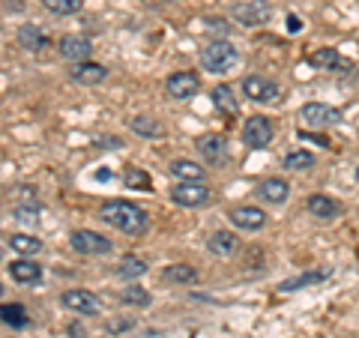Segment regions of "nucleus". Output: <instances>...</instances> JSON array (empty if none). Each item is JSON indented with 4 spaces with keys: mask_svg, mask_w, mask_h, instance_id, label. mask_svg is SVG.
I'll use <instances>...</instances> for the list:
<instances>
[{
    "mask_svg": "<svg viewBox=\"0 0 359 338\" xmlns=\"http://www.w3.org/2000/svg\"><path fill=\"white\" fill-rule=\"evenodd\" d=\"M99 219L108 222L111 228H117L123 234H132L138 236L147 231V212H144L138 204H132V201H108V204L99 210Z\"/></svg>",
    "mask_w": 359,
    "mask_h": 338,
    "instance_id": "1",
    "label": "nucleus"
},
{
    "mask_svg": "<svg viewBox=\"0 0 359 338\" xmlns=\"http://www.w3.org/2000/svg\"><path fill=\"white\" fill-rule=\"evenodd\" d=\"M201 63H204L207 72H228L233 63H237V48L231 42H212L201 51Z\"/></svg>",
    "mask_w": 359,
    "mask_h": 338,
    "instance_id": "2",
    "label": "nucleus"
},
{
    "mask_svg": "<svg viewBox=\"0 0 359 338\" xmlns=\"http://www.w3.org/2000/svg\"><path fill=\"white\" fill-rule=\"evenodd\" d=\"M273 123H269L266 117H249L245 120V126H243V141L249 144V147H255V150H264L269 141H273Z\"/></svg>",
    "mask_w": 359,
    "mask_h": 338,
    "instance_id": "3",
    "label": "nucleus"
},
{
    "mask_svg": "<svg viewBox=\"0 0 359 338\" xmlns=\"http://www.w3.org/2000/svg\"><path fill=\"white\" fill-rule=\"evenodd\" d=\"M243 93L252 99V102H261V105H269L278 99V84L269 81L264 75H249L243 81Z\"/></svg>",
    "mask_w": 359,
    "mask_h": 338,
    "instance_id": "4",
    "label": "nucleus"
},
{
    "mask_svg": "<svg viewBox=\"0 0 359 338\" xmlns=\"http://www.w3.org/2000/svg\"><path fill=\"white\" fill-rule=\"evenodd\" d=\"M273 9H269L266 0H249V4H237L233 6V18L245 27H257V25H266Z\"/></svg>",
    "mask_w": 359,
    "mask_h": 338,
    "instance_id": "5",
    "label": "nucleus"
},
{
    "mask_svg": "<svg viewBox=\"0 0 359 338\" xmlns=\"http://www.w3.org/2000/svg\"><path fill=\"white\" fill-rule=\"evenodd\" d=\"M299 120L306 123V126H311V129H323V126H332V123H339V120H341V114H339L335 108H330V105L309 102V105H302Z\"/></svg>",
    "mask_w": 359,
    "mask_h": 338,
    "instance_id": "6",
    "label": "nucleus"
},
{
    "mask_svg": "<svg viewBox=\"0 0 359 338\" xmlns=\"http://www.w3.org/2000/svg\"><path fill=\"white\" fill-rule=\"evenodd\" d=\"M198 153L204 156L207 165H224V159H228V141L216 132H207L198 138Z\"/></svg>",
    "mask_w": 359,
    "mask_h": 338,
    "instance_id": "7",
    "label": "nucleus"
},
{
    "mask_svg": "<svg viewBox=\"0 0 359 338\" xmlns=\"http://www.w3.org/2000/svg\"><path fill=\"white\" fill-rule=\"evenodd\" d=\"M171 198L180 207H204V204H210V189L201 183H183V180H180V186L171 189Z\"/></svg>",
    "mask_w": 359,
    "mask_h": 338,
    "instance_id": "8",
    "label": "nucleus"
},
{
    "mask_svg": "<svg viewBox=\"0 0 359 338\" xmlns=\"http://www.w3.org/2000/svg\"><path fill=\"white\" fill-rule=\"evenodd\" d=\"M165 90H168V96H174V99H192L201 90V78L195 72H174L165 81Z\"/></svg>",
    "mask_w": 359,
    "mask_h": 338,
    "instance_id": "9",
    "label": "nucleus"
},
{
    "mask_svg": "<svg viewBox=\"0 0 359 338\" xmlns=\"http://www.w3.org/2000/svg\"><path fill=\"white\" fill-rule=\"evenodd\" d=\"M72 249L81 255H105V252H111V243H108V236L96 234V231H75Z\"/></svg>",
    "mask_w": 359,
    "mask_h": 338,
    "instance_id": "10",
    "label": "nucleus"
},
{
    "mask_svg": "<svg viewBox=\"0 0 359 338\" xmlns=\"http://www.w3.org/2000/svg\"><path fill=\"white\" fill-rule=\"evenodd\" d=\"M60 302H63V309L78 311V314H99V299L90 294V290H81V288L63 290Z\"/></svg>",
    "mask_w": 359,
    "mask_h": 338,
    "instance_id": "11",
    "label": "nucleus"
},
{
    "mask_svg": "<svg viewBox=\"0 0 359 338\" xmlns=\"http://www.w3.org/2000/svg\"><path fill=\"white\" fill-rule=\"evenodd\" d=\"M231 222L237 224V228H243V231H261L266 224V212L261 207H252V204L233 207L231 210Z\"/></svg>",
    "mask_w": 359,
    "mask_h": 338,
    "instance_id": "12",
    "label": "nucleus"
},
{
    "mask_svg": "<svg viewBox=\"0 0 359 338\" xmlns=\"http://www.w3.org/2000/svg\"><path fill=\"white\" fill-rule=\"evenodd\" d=\"M311 66H318V69H332V72H351L353 63L344 60L335 48H318L311 54Z\"/></svg>",
    "mask_w": 359,
    "mask_h": 338,
    "instance_id": "13",
    "label": "nucleus"
},
{
    "mask_svg": "<svg viewBox=\"0 0 359 338\" xmlns=\"http://www.w3.org/2000/svg\"><path fill=\"white\" fill-rule=\"evenodd\" d=\"M60 54L66 60H87V54H90V39H84V36H75V33H69V36H63L60 39Z\"/></svg>",
    "mask_w": 359,
    "mask_h": 338,
    "instance_id": "14",
    "label": "nucleus"
},
{
    "mask_svg": "<svg viewBox=\"0 0 359 338\" xmlns=\"http://www.w3.org/2000/svg\"><path fill=\"white\" fill-rule=\"evenodd\" d=\"M287 191H290V186L285 183L282 177H269V180H264V183L257 186V195H261L264 201H269V204H285Z\"/></svg>",
    "mask_w": 359,
    "mask_h": 338,
    "instance_id": "15",
    "label": "nucleus"
},
{
    "mask_svg": "<svg viewBox=\"0 0 359 338\" xmlns=\"http://www.w3.org/2000/svg\"><path fill=\"white\" fill-rule=\"evenodd\" d=\"M72 78H75V81L78 84H102L105 81V78H108V69H105V66L102 63H78L75 66V69H72Z\"/></svg>",
    "mask_w": 359,
    "mask_h": 338,
    "instance_id": "16",
    "label": "nucleus"
},
{
    "mask_svg": "<svg viewBox=\"0 0 359 338\" xmlns=\"http://www.w3.org/2000/svg\"><path fill=\"white\" fill-rule=\"evenodd\" d=\"M237 245H240V240L233 234H228V231H216L207 240V249L216 257H231L233 252H237Z\"/></svg>",
    "mask_w": 359,
    "mask_h": 338,
    "instance_id": "17",
    "label": "nucleus"
},
{
    "mask_svg": "<svg viewBox=\"0 0 359 338\" xmlns=\"http://www.w3.org/2000/svg\"><path fill=\"white\" fill-rule=\"evenodd\" d=\"M309 212H311V216H318V219H335V216H339V201H332L330 195H311L309 198Z\"/></svg>",
    "mask_w": 359,
    "mask_h": 338,
    "instance_id": "18",
    "label": "nucleus"
},
{
    "mask_svg": "<svg viewBox=\"0 0 359 338\" xmlns=\"http://www.w3.org/2000/svg\"><path fill=\"white\" fill-rule=\"evenodd\" d=\"M18 42H21V48H27V51H39L48 45V36L36 27V25H21L18 27Z\"/></svg>",
    "mask_w": 359,
    "mask_h": 338,
    "instance_id": "19",
    "label": "nucleus"
},
{
    "mask_svg": "<svg viewBox=\"0 0 359 338\" xmlns=\"http://www.w3.org/2000/svg\"><path fill=\"white\" fill-rule=\"evenodd\" d=\"M168 171H171L174 177H180L183 183H198V180L204 177V168H201L198 162H192V159H174Z\"/></svg>",
    "mask_w": 359,
    "mask_h": 338,
    "instance_id": "20",
    "label": "nucleus"
},
{
    "mask_svg": "<svg viewBox=\"0 0 359 338\" xmlns=\"http://www.w3.org/2000/svg\"><path fill=\"white\" fill-rule=\"evenodd\" d=\"M9 276L21 285H30V281H39L42 278V266L39 264H30V261H15L9 264Z\"/></svg>",
    "mask_w": 359,
    "mask_h": 338,
    "instance_id": "21",
    "label": "nucleus"
},
{
    "mask_svg": "<svg viewBox=\"0 0 359 338\" xmlns=\"http://www.w3.org/2000/svg\"><path fill=\"white\" fill-rule=\"evenodd\" d=\"M129 129H132L135 135H144V138H159V135L165 132V126H162L159 120H153V117H144V114L132 117V120H129Z\"/></svg>",
    "mask_w": 359,
    "mask_h": 338,
    "instance_id": "22",
    "label": "nucleus"
},
{
    "mask_svg": "<svg viewBox=\"0 0 359 338\" xmlns=\"http://www.w3.org/2000/svg\"><path fill=\"white\" fill-rule=\"evenodd\" d=\"M327 276H330L327 269H314V273H302V276H297V278H287V281H282V285H278V290H299V288L318 285V281H323Z\"/></svg>",
    "mask_w": 359,
    "mask_h": 338,
    "instance_id": "23",
    "label": "nucleus"
},
{
    "mask_svg": "<svg viewBox=\"0 0 359 338\" xmlns=\"http://www.w3.org/2000/svg\"><path fill=\"white\" fill-rule=\"evenodd\" d=\"M212 102H216V108L222 111V114H237V99H233L228 84L212 87Z\"/></svg>",
    "mask_w": 359,
    "mask_h": 338,
    "instance_id": "24",
    "label": "nucleus"
},
{
    "mask_svg": "<svg viewBox=\"0 0 359 338\" xmlns=\"http://www.w3.org/2000/svg\"><path fill=\"white\" fill-rule=\"evenodd\" d=\"M165 281H174V285H192V281L198 278V273L192 266H186V264H174V266H168L165 269Z\"/></svg>",
    "mask_w": 359,
    "mask_h": 338,
    "instance_id": "25",
    "label": "nucleus"
},
{
    "mask_svg": "<svg viewBox=\"0 0 359 338\" xmlns=\"http://www.w3.org/2000/svg\"><path fill=\"white\" fill-rule=\"evenodd\" d=\"M9 245L21 255H36L42 249V240H36V236H30V234H13L9 236Z\"/></svg>",
    "mask_w": 359,
    "mask_h": 338,
    "instance_id": "26",
    "label": "nucleus"
},
{
    "mask_svg": "<svg viewBox=\"0 0 359 338\" xmlns=\"http://www.w3.org/2000/svg\"><path fill=\"white\" fill-rule=\"evenodd\" d=\"M0 320L4 323H9V326H27V311H25V306H18V302H13V306H0Z\"/></svg>",
    "mask_w": 359,
    "mask_h": 338,
    "instance_id": "27",
    "label": "nucleus"
},
{
    "mask_svg": "<svg viewBox=\"0 0 359 338\" xmlns=\"http://www.w3.org/2000/svg\"><path fill=\"white\" fill-rule=\"evenodd\" d=\"M144 273H147V264L138 261V257H123L120 266H117V276H120V278H126V281L141 278Z\"/></svg>",
    "mask_w": 359,
    "mask_h": 338,
    "instance_id": "28",
    "label": "nucleus"
},
{
    "mask_svg": "<svg viewBox=\"0 0 359 338\" xmlns=\"http://www.w3.org/2000/svg\"><path fill=\"white\" fill-rule=\"evenodd\" d=\"M84 0H42V6L48 9L51 15H72L81 9Z\"/></svg>",
    "mask_w": 359,
    "mask_h": 338,
    "instance_id": "29",
    "label": "nucleus"
},
{
    "mask_svg": "<svg viewBox=\"0 0 359 338\" xmlns=\"http://www.w3.org/2000/svg\"><path fill=\"white\" fill-rule=\"evenodd\" d=\"M311 165H314V156L309 150H294L285 156V168H290V171H309Z\"/></svg>",
    "mask_w": 359,
    "mask_h": 338,
    "instance_id": "30",
    "label": "nucleus"
},
{
    "mask_svg": "<svg viewBox=\"0 0 359 338\" xmlns=\"http://www.w3.org/2000/svg\"><path fill=\"white\" fill-rule=\"evenodd\" d=\"M123 302H132V306H150V294L141 290L138 285H129L126 290H123Z\"/></svg>",
    "mask_w": 359,
    "mask_h": 338,
    "instance_id": "31",
    "label": "nucleus"
},
{
    "mask_svg": "<svg viewBox=\"0 0 359 338\" xmlns=\"http://www.w3.org/2000/svg\"><path fill=\"white\" fill-rule=\"evenodd\" d=\"M147 183H150V180H147V174H144V171H129V177H126L129 189H147Z\"/></svg>",
    "mask_w": 359,
    "mask_h": 338,
    "instance_id": "32",
    "label": "nucleus"
},
{
    "mask_svg": "<svg viewBox=\"0 0 359 338\" xmlns=\"http://www.w3.org/2000/svg\"><path fill=\"white\" fill-rule=\"evenodd\" d=\"M204 27L212 30V33H228L231 30V25H228V21H222V18H207Z\"/></svg>",
    "mask_w": 359,
    "mask_h": 338,
    "instance_id": "33",
    "label": "nucleus"
},
{
    "mask_svg": "<svg viewBox=\"0 0 359 338\" xmlns=\"http://www.w3.org/2000/svg\"><path fill=\"white\" fill-rule=\"evenodd\" d=\"M135 320H111L108 323V332H123V330H132Z\"/></svg>",
    "mask_w": 359,
    "mask_h": 338,
    "instance_id": "34",
    "label": "nucleus"
},
{
    "mask_svg": "<svg viewBox=\"0 0 359 338\" xmlns=\"http://www.w3.org/2000/svg\"><path fill=\"white\" fill-rule=\"evenodd\" d=\"M299 138H302V141H314V144H320V147H327V138H320V135H311V132H299Z\"/></svg>",
    "mask_w": 359,
    "mask_h": 338,
    "instance_id": "35",
    "label": "nucleus"
},
{
    "mask_svg": "<svg viewBox=\"0 0 359 338\" xmlns=\"http://www.w3.org/2000/svg\"><path fill=\"white\" fill-rule=\"evenodd\" d=\"M287 30H290V33H299V30H302V21H299L297 15H287Z\"/></svg>",
    "mask_w": 359,
    "mask_h": 338,
    "instance_id": "36",
    "label": "nucleus"
},
{
    "mask_svg": "<svg viewBox=\"0 0 359 338\" xmlns=\"http://www.w3.org/2000/svg\"><path fill=\"white\" fill-rule=\"evenodd\" d=\"M69 332H72V338H87V332L78 323H69Z\"/></svg>",
    "mask_w": 359,
    "mask_h": 338,
    "instance_id": "37",
    "label": "nucleus"
},
{
    "mask_svg": "<svg viewBox=\"0 0 359 338\" xmlns=\"http://www.w3.org/2000/svg\"><path fill=\"white\" fill-rule=\"evenodd\" d=\"M102 147H120V138H105Z\"/></svg>",
    "mask_w": 359,
    "mask_h": 338,
    "instance_id": "38",
    "label": "nucleus"
},
{
    "mask_svg": "<svg viewBox=\"0 0 359 338\" xmlns=\"http://www.w3.org/2000/svg\"><path fill=\"white\" fill-rule=\"evenodd\" d=\"M356 180H359V168H356Z\"/></svg>",
    "mask_w": 359,
    "mask_h": 338,
    "instance_id": "39",
    "label": "nucleus"
},
{
    "mask_svg": "<svg viewBox=\"0 0 359 338\" xmlns=\"http://www.w3.org/2000/svg\"><path fill=\"white\" fill-rule=\"evenodd\" d=\"M0 294H4V285H0Z\"/></svg>",
    "mask_w": 359,
    "mask_h": 338,
    "instance_id": "40",
    "label": "nucleus"
}]
</instances>
